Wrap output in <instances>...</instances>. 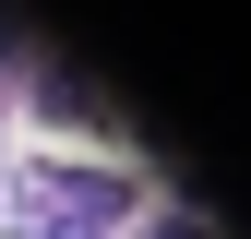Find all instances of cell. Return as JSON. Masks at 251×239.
Instances as JSON below:
<instances>
[{
	"label": "cell",
	"instance_id": "1",
	"mask_svg": "<svg viewBox=\"0 0 251 239\" xmlns=\"http://www.w3.org/2000/svg\"><path fill=\"white\" fill-rule=\"evenodd\" d=\"M48 239H96V227H48Z\"/></svg>",
	"mask_w": 251,
	"mask_h": 239
}]
</instances>
